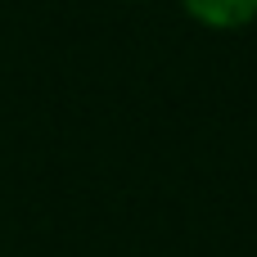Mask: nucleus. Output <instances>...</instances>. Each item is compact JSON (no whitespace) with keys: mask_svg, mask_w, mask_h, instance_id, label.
<instances>
[{"mask_svg":"<svg viewBox=\"0 0 257 257\" xmlns=\"http://www.w3.org/2000/svg\"><path fill=\"white\" fill-rule=\"evenodd\" d=\"M190 18H199L203 27L230 32V27H248L257 18V0H181Z\"/></svg>","mask_w":257,"mask_h":257,"instance_id":"1","label":"nucleus"}]
</instances>
